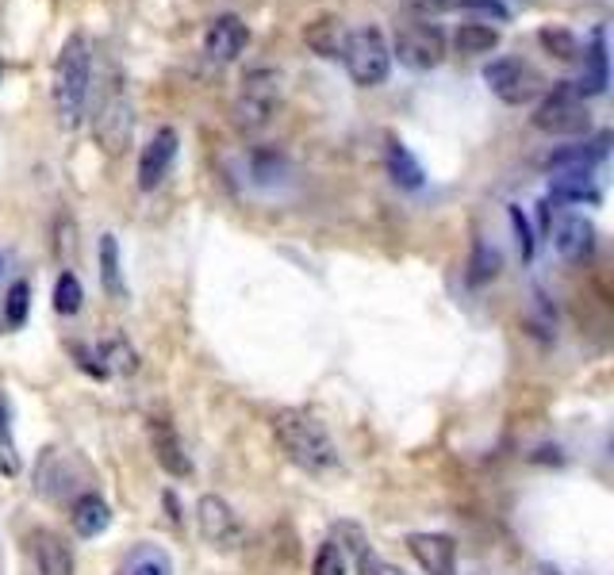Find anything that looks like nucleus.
<instances>
[{
  "mask_svg": "<svg viewBox=\"0 0 614 575\" xmlns=\"http://www.w3.org/2000/svg\"><path fill=\"white\" fill-rule=\"evenodd\" d=\"M273 437H277V445L285 449V457L311 476H327L342 465L327 423L315 418L311 411H304V407L277 411V415H273Z\"/></svg>",
  "mask_w": 614,
  "mask_h": 575,
  "instance_id": "1",
  "label": "nucleus"
},
{
  "mask_svg": "<svg viewBox=\"0 0 614 575\" xmlns=\"http://www.w3.org/2000/svg\"><path fill=\"white\" fill-rule=\"evenodd\" d=\"M88 93H93V46L88 39L74 31V35L62 43L59 58L51 70V100L54 116L66 131L81 127V116L88 108Z\"/></svg>",
  "mask_w": 614,
  "mask_h": 575,
  "instance_id": "2",
  "label": "nucleus"
},
{
  "mask_svg": "<svg viewBox=\"0 0 614 575\" xmlns=\"http://www.w3.org/2000/svg\"><path fill=\"white\" fill-rule=\"evenodd\" d=\"M338 58L346 62V73L353 77V85L361 88H377L388 81V70H392V51H388L381 28H358L346 31V43Z\"/></svg>",
  "mask_w": 614,
  "mask_h": 575,
  "instance_id": "3",
  "label": "nucleus"
},
{
  "mask_svg": "<svg viewBox=\"0 0 614 575\" xmlns=\"http://www.w3.org/2000/svg\"><path fill=\"white\" fill-rule=\"evenodd\" d=\"M277 93H280V77L273 70L246 73L239 100H234V124L242 131H262L273 119V111H277Z\"/></svg>",
  "mask_w": 614,
  "mask_h": 575,
  "instance_id": "4",
  "label": "nucleus"
},
{
  "mask_svg": "<svg viewBox=\"0 0 614 575\" xmlns=\"http://www.w3.org/2000/svg\"><path fill=\"white\" fill-rule=\"evenodd\" d=\"M197 530L204 537V545H212L215 553H234L246 541V530H242L239 514L223 496H200L197 503Z\"/></svg>",
  "mask_w": 614,
  "mask_h": 575,
  "instance_id": "5",
  "label": "nucleus"
},
{
  "mask_svg": "<svg viewBox=\"0 0 614 575\" xmlns=\"http://www.w3.org/2000/svg\"><path fill=\"white\" fill-rule=\"evenodd\" d=\"M530 124L546 135H584L587 127H592V111H587V104L580 100V96H572L569 88L561 85L538 104Z\"/></svg>",
  "mask_w": 614,
  "mask_h": 575,
  "instance_id": "6",
  "label": "nucleus"
},
{
  "mask_svg": "<svg viewBox=\"0 0 614 575\" xmlns=\"http://www.w3.org/2000/svg\"><path fill=\"white\" fill-rule=\"evenodd\" d=\"M395 58L403 62L407 70L426 73L434 66H442L446 58V39L434 23H407V28L395 31Z\"/></svg>",
  "mask_w": 614,
  "mask_h": 575,
  "instance_id": "7",
  "label": "nucleus"
},
{
  "mask_svg": "<svg viewBox=\"0 0 614 575\" xmlns=\"http://www.w3.org/2000/svg\"><path fill=\"white\" fill-rule=\"evenodd\" d=\"M93 131H96V139H100V146L108 153L127 150L131 131H135V116H131V100H127L124 85L108 88V96H104L100 108H96V116H93Z\"/></svg>",
  "mask_w": 614,
  "mask_h": 575,
  "instance_id": "8",
  "label": "nucleus"
},
{
  "mask_svg": "<svg viewBox=\"0 0 614 575\" xmlns=\"http://www.w3.org/2000/svg\"><path fill=\"white\" fill-rule=\"evenodd\" d=\"M484 81L504 104H527L538 93V73L519 58H496L484 66Z\"/></svg>",
  "mask_w": 614,
  "mask_h": 575,
  "instance_id": "9",
  "label": "nucleus"
},
{
  "mask_svg": "<svg viewBox=\"0 0 614 575\" xmlns=\"http://www.w3.org/2000/svg\"><path fill=\"white\" fill-rule=\"evenodd\" d=\"M177 150H181V135L173 131V127H158V131L150 135V142L142 146L139 153V189L142 192H154L166 184L169 169H173L177 161Z\"/></svg>",
  "mask_w": 614,
  "mask_h": 575,
  "instance_id": "10",
  "label": "nucleus"
},
{
  "mask_svg": "<svg viewBox=\"0 0 614 575\" xmlns=\"http://www.w3.org/2000/svg\"><path fill=\"white\" fill-rule=\"evenodd\" d=\"M250 43V28L239 20V15H215L204 31V58L215 62V66H227V62L239 58Z\"/></svg>",
  "mask_w": 614,
  "mask_h": 575,
  "instance_id": "11",
  "label": "nucleus"
},
{
  "mask_svg": "<svg viewBox=\"0 0 614 575\" xmlns=\"http://www.w3.org/2000/svg\"><path fill=\"white\" fill-rule=\"evenodd\" d=\"M407 553L426 575H457V541L449 533H407Z\"/></svg>",
  "mask_w": 614,
  "mask_h": 575,
  "instance_id": "12",
  "label": "nucleus"
},
{
  "mask_svg": "<svg viewBox=\"0 0 614 575\" xmlns=\"http://www.w3.org/2000/svg\"><path fill=\"white\" fill-rule=\"evenodd\" d=\"M147 434H150L154 460H158V465L166 468L173 480H189V476H192V457L184 452V441H181V434H177V426L169 423V418H150Z\"/></svg>",
  "mask_w": 614,
  "mask_h": 575,
  "instance_id": "13",
  "label": "nucleus"
},
{
  "mask_svg": "<svg viewBox=\"0 0 614 575\" xmlns=\"http://www.w3.org/2000/svg\"><path fill=\"white\" fill-rule=\"evenodd\" d=\"M549 234H553V246L557 254L564 257V262H587V257L595 254V226L592 219L584 215H561L553 226H549Z\"/></svg>",
  "mask_w": 614,
  "mask_h": 575,
  "instance_id": "14",
  "label": "nucleus"
},
{
  "mask_svg": "<svg viewBox=\"0 0 614 575\" xmlns=\"http://www.w3.org/2000/svg\"><path fill=\"white\" fill-rule=\"evenodd\" d=\"M607 146H611V135H595L592 142L564 146V150L549 153L546 169L549 173H595V166L607 158Z\"/></svg>",
  "mask_w": 614,
  "mask_h": 575,
  "instance_id": "15",
  "label": "nucleus"
},
{
  "mask_svg": "<svg viewBox=\"0 0 614 575\" xmlns=\"http://www.w3.org/2000/svg\"><path fill=\"white\" fill-rule=\"evenodd\" d=\"M584 62H587L584 77H580L576 85H564L572 96H580V100H584V96L607 93V81H611V70H607V28L592 31V46L584 51Z\"/></svg>",
  "mask_w": 614,
  "mask_h": 575,
  "instance_id": "16",
  "label": "nucleus"
},
{
  "mask_svg": "<svg viewBox=\"0 0 614 575\" xmlns=\"http://www.w3.org/2000/svg\"><path fill=\"white\" fill-rule=\"evenodd\" d=\"M338 545H342V553L353 556L358 575H407L403 568H395V564H388L384 556L369 545L366 533H361L358 525H338Z\"/></svg>",
  "mask_w": 614,
  "mask_h": 575,
  "instance_id": "17",
  "label": "nucleus"
},
{
  "mask_svg": "<svg viewBox=\"0 0 614 575\" xmlns=\"http://www.w3.org/2000/svg\"><path fill=\"white\" fill-rule=\"evenodd\" d=\"M31 549H35V568L39 575H74V553L54 530L31 533Z\"/></svg>",
  "mask_w": 614,
  "mask_h": 575,
  "instance_id": "18",
  "label": "nucleus"
},
{
  "mask_svg": "<svg viewBox=\"0 0 614 575\" xmlns=\"http://www.w3.org/2000/svg\"><path fill=\"white\" fill-rule=\"evenodd\" d=\"M70 525H74L77 537H100L112 525V507L96 491H81L74 507H70Z\"/></svg>",
  "mask_w": 614,
  "mask_h": 575,
  "instance_id": "19",
  "label": "nucleus"
},
{
  "mask_svg": "<svg viewBox=\"0 0 614 575\" xmlns=\"http://www.w3.org/2000/svg\"><path fill=\"white\" fill-rule=\"evenodd\" d=\"M600 184L595 173H553L549 177V196L553 204H600Z\"/></svg>",
  "mask_w": 614,
  "mask_h": 575,
  "instance_id": "20",
  "label": "nucleus"
},
{
  "mask_svg": "<svg viewBox=\"0 0 614 575\" xmlns=\"http://www.w3.org/2000/svg\"><path fill=\"white\" fill-rule=\"evenodd\" d=\"M384 166H388V177H392L400 189H407V192H415V189H423L426 184V173H423V166L415 161V153L407 150L403 142H388V153H384Z\"/></svg>",
  "mask_w": 614,
  "mask_h": 575,
  "instance_id": "21",
  "label": "nucleus"
},
{
  "mask_svg": "<svg viewBox=\"0 0 614 575\" xmlns=\"http://www.w3.org/2000/svg\"><path fill=\"white\" fill-rule=\"evenodd\" d=\"M96 358H100L108 376H135V372H139V353H135V345L119 334L104 338V342L96 345Z\"/></svg>",
  "mask_w": 614,
  "mask_h": 575,
  "instance_id": "22",
  "label": "nucleus"
},
{
  "mask_svg": "<svg viewBox=\"0 0 614 575\" xmlns=\"http://www.w3.org/2000/svg\"><path fill=\"white\" fill-rule=\"evenodd\" d=\"M304 39L315 54H322V58H338V54H342V43H346V28H342V20H335V15H322V20L307 23Z\"/></svg>",
  "mask_w": 614,
  "mask_h": 575,
  "instance_id": "23",
  "label": "nucleus"
},
{
  "mask_svg": "<svg viewBox=\"0 0 614 575\" xmlns=\"http://www.w3.org/2000/svg\"><path fill=\"white\" fill-rule=\"evenodd\" d=\"M499 273H504V254H499L491 242L476 238L473 242V257H468V285L484 288V285H491Z\"/></svg>",
  "mask_w": 614,
  "mask_h": 575,
  "instance_id": "24",
  "label": "nucleus"
},
{
  "mask_svg": "<svg viewBox=\"0 0 614 575\" xmlns=\"http://www.w3.org/2000/svg\"><path fill=\"white\" fill-rule=\"evenodd\" d=\"M454 46H457V54H468V58L491 54L499 46V31L491 28V23H460L454 31Z\"/></svg>",
  "mask_w": 614,
  "mask_h": 575,
  "instance_id": "25",
  "label": "nucleus"
},
{
  "mask_svg": "<svg viewBox=\"0 0 614 575\" xmlns=\"http://www.w3.org/2000/svg\"><path fill=\"white\" fill-rule=\"evenodd\" d=\"M288 177V158L280 150H254L250 153V181L257 189H273Z\"/></svg>",
  "mask_w": 614,
  "mask_h": 575,
  "instance_id": "26",
  "label": "nucleus"
},
{
  "mask_svg": "<svg viewBox=\"0 0 614 575\" xmlns=\"http://www.w3.org/2000/svg\"><path fill=\"white\" fill-rule=\"evenodd\" d=\"M100 285L112 299L127 291L124 285V262H119V242L116 234H100Z\"/></svg>",
  "mask_w": 614,
  "mask_h": 575,
  "instance_id": "27",
  "label": "nucleus"
},
{
  "mask_svg": "<svg viewBox=\"0 0 614 575\" xmlns=\"http://www.w3.org/2000/svg\"><path fill=\"white\" fill-rule=\"evenodd\" d=\"M538 43L546 46L553 58H561V62H576V58H584V46H580V39L572 35L569 28H541L538 31Z\"/></svg>",
  "mask_w": 614,
  "mask_h": 575,
  "instance_id": "28",
  "label": "nucleus"
},
{
  "mask_svg": "<svg viewBox=\"0 0 614 575\" xmlns=\"http://www.w3.org/2000/svg\"><path fill=\"white\" fill-rule=\"evenodd\" d=\"M81 304H85V288H81L77 273L74 269L59 273V280H54V311H59V315H77Z\"/></svg>",
  "mask_w": 614,
  "mask_h": 575,
  "instance_id": "29",
  "label": "nucleus"
},
{
  "mask_svg": "<svg viewBox=\"0 0 614 575\" xmlns=\"http://www.w3.org/2000/svg\"><path fill=\"white\" fill-rule=\"evenodd\" d=\"M20 468L23 460L12 437V415H8V403L0 400V476H20Z\"/></svg>",
  "mask_w": 614,
  "mask_h": 575,
  "instance_id": "30",
  "label": "nucleus"
},
{
  "mask_svg": "<svg viewBox=\"0 0 614 575\" xmlns=\"http://www.w3.org/2000/svg\"><path fill=\"white\" fill-rule=\"evenodd\" d=\"M28 315H31V285H28V280H15V285L8 288V296H4V322H8V330H20L23 322H28Z\"/></svg>",
  "mask_w": 614,
  "mask_h": 575,
  "instance_id": "31",
  "label": "nucleus"
},
{
  "mask_svg": "<svg viewBox=\"0 0 614 575\" xmlns=\"http://www.w3.org/2000/svg\"><path fill=\"white\" fill-rule=\"evenodd\" d=\"M507 219H511V231H515V246H519V257H522V262H534L538 238H534V231H530V219L522 215L519 204L507 207Z\"/></svg>",
  "mask_w": 614,
  "mask_h": 575,
  "instance_id": "32",
  "label": "nucleus"
},
{
  "mask_svg": "<svg viewBox=\"0 0 614 575\" xmlns=\"http://www.w3.org/2000/svg\"><path fill=\"white\" fill-rule=\"evenodd\" d=\"M311 575H346V553L338 541H322L311 561Z\"/></svg>",
  "mask_w": 614,
  "mask_h": 575,
  "instance_id": "33",
  "label": "nucleus"
},
{
  "mask_svg": "<svg viewBox=\"0 0 614 575\" xmlns=\"http://www.w3.org/2000/svg\"><path fill=\"white\" fill-rule=\"evenodd\" d=\"M74 358H77L81 369L88 372V376H96V380L108 376V372H104V364H100V358H96V350H85V345H74Z\"/></svg>",
  "mask_w": 614,
  "mask_h": 575,
  "instance_id": "34",
  "label": "nucleus"
},
{
  "mask_svg": "<svg viewBox=\"0 0 614 575\" xmlns=\"http://www.w3.org/2000/svg\"><path fill=\"white\" fill-rule=\"evenodd\" d=\"M131 575H169V561L161 553H147L139 564L131 568Z\"/></svg>",
  "mask_w": 614,
  "mask_h": 575,
  "instance_id": "35",
  "label": "nucleus"
},
{
  "mask_svg": "<svg viewBox=\"0 0 614 575\" xmlns=\"http://www.w3.org/2000/svg\"><path fill=\"white\" fill-rule=\"evenodd\" d=\"M546 575H557V572H546Z\"/></svg>",
  "mask_w": 614,
  "mask_h": 575,
  "instance_id": "36",
  "label": "nucleus"
},
{
  "mask_svg": "<svg viewBox=\"0 0 614 575\" xmlns=\"http://www.w3.org/2000/svg\"><path fill=\"white\" fill-rule=\"evenodd\" d=\"M0 269H4V262H0Z\"/></svg>",
  "mask_w": 614,
  "mask_h": 575,
  "instance_id": "37",
  "label": "nucleus"
},
{
  "mask_svg": "<svg viewBox=\"0 0 614 575\" xmlns=\"http://www.w3.org/2000/svg\"><path fill=\"white\" fill-rule=\"evenodd\" d=\"M0 73H4V66H0Z\"/></svg>",
  "mask_w": 614,
  "mask_h": 575,
  "instance_id": "38",
  "label": "nucleus"
}]
</instances>
